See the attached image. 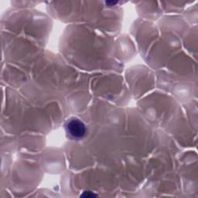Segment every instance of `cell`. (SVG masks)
Segmentation results:
<instances>
[{"mask_svg": "<svg viewBox=\"0 0 198 198\" xmlns=\"http://www.w3.org/2000/svg\"><path fill=\"white\" fill-rule=\"evenodd\" d=\"M64 129L67 136L70 139L79 141L84 139L87 135V126L78 118L72 117L66 121Z\"/></svg>", "mask_w": 198, "mask_h": 198, "instance_id": "cell-1", "label": "cell"}, {"mask_svg": "<svg viewBox=\"0 0 198 198\" xmlns=\"http://www.w3.org/2000/svg\"><path fill=\"white\" fill-rule=\"evenodd\" d=\"M117 3H118V2H106V3H105V4L109 5V6H114V5L117 4Z\"/></svg>", "mask_w": 198, "mask_h": 198, "instance_id": "cell-3", "label": "cell"}, {"mask_svg": "<svg viewBox=\"0 0 198 198\" xmlns=\"http://www.w3.org/2000/svg\"><path fill=\"white\" fill-rule=\"evenodd\" d=\"M81 196H83V197H95L97 196V194H95L94 192L92 191H84L83 192V193L81 195Z\"/></svg>", "mask_w": 198, "mask_h": 198, "instance_id": "cell-2", "label": "cell"}]
</instances>
